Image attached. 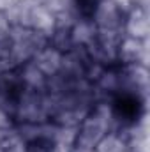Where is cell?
<instances>
[{
    "instance_id": "cell-1",
    "label": "cell",
    "mask_w": 150,
    "mask_h": 152,
    "mask_svg": "<svg viewBox=\"0 0 150 152\" xmlns=\"http://www.w3.org/2000/svg\"><path fill=\"white\" fill-rule=\"evenodd\" d=\"M62 58H64V53H60V51L55 50L53 46L46 44V46H42L41 50L36 51V55L32 57L30 62H32L46 78H50V76L57 75V73L60 71Z\"/></svg>"
},
{
    "instance_id": "cell-2",
    "label": "cell",
    "mask_w": 150,
    "mask_h": 152,
    "mask_svg": "<svg viewBox=\"0 0 150 152\" xmlns=\"http://www.w3.org/2000/svg\"><path fill=\"white\" fill-rule=\"evenodd\" d=\"M143 55H145V48H143L141 39L125 37L117 46V58L122 60L124 64H131V66L138 64Z\"/></svg>"
},
{
    "instance_id": "cell-3",
    "label": "cell",
    "mask_w": 150,
    "mask_h": 152,
    "mask_svg": "<svg viewBox=\"0 0 150 152\" xmlns=\"http://www.w3.org/2000/svg\"><path fill=\"white\" fill-rule=\"evenodd\" d=\"M125 32L127 37L134 39H145L149 32V20H147V12L143 9H134L131 12V16L125 21Z\"/></svg>"
},
{
    "instance_id": "cell-4",
    "label": "cell",
    "mask_w": 150,
    "mask_h": 152,
    "mask_svg": "<svg viewBox=\"0 0 150 152\" xmlns=\"http://www.w3.org/2000/svg\"><path fill=\"white\" fill-rule=\"evenodd\" d=\"M94 151L95 152H131V147H129V143L125 140H122L120 134H117L115 131H110L97 142Z\"/></svg>"
},
{
    "instance_id": "cell-5",
    "label": "cell",
    "mask_w": 150,
    "mask_h": 152,
    "mask_svg": "<svg viewBox=\"0 0 150 152\" xmlns=\"http://www.w3.org/2000/svg\"><path fill=\"white\" fill-rule=\"evenodd\" d=\"M9 32H11L9 18H7V14H5L4 11H0V41L9 37Z\"/></svg>"
},
{
    "instance_id": "cell-6",
    "label": "cell",
    "mask_w": 150,
    "mask_h": 152,
    "mask_svg": "<svg viewBox=\"0 0 150 152\" xmlns=\"http://www.w3.org/2000/svg\"><path fill=\"white\" fill-rule=\"evenodd\" d=\"M11 117H12L11 113H7L4 108H0V129H11L12 127Z\"/></svg>"
}]
</instances>
